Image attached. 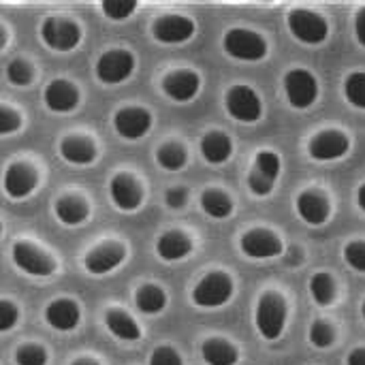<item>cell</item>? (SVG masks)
<instances>
[{
    "instance_id": "60d3db41",
    "label": "cell",
    "mask_w": 365,
    "mask_h": 365,
    "mask_svg": "<svg viewBox=\"0 0 365 365\" xmlns=\"http://www.w3.org/2000/svg\"><path fill=\"white\" fill-rule=\"evenodd\" d=\"M15 323H17V308L11 302L2 299L0 302V331H9Z\"/></svg>"
},
{
    "instance_id": "52a82bcc",
    "label": "cell",
    "mask_w": 365,
    "mask_h": 365,
    "mask_svg": "<svg viewBox=\"0 0 365 365\" xmlns=\"http://www.w3.org/2000/svg\"><path fill=\"white\" fill-rule=\"evenodd\" d=\"M135 71V58L124 49H111L96 62V77L103 83H122Z\"/></svg>"
},
{
    "instance_id": "7402d4cb",
    "label": "cell",
    "mask_w": 365,
    "mask_h": 365,
    "mask_svg": "<svg viewBox=\"0 0 365 365\" xmlns=\"http://www.w3.org/2000/svg\"><path fill=\"white\" fill-rule=\"evenodd\" d=\"M60 154L73 165H90L96 158V148L86 137H64L60 143Z\"/></svg>"
},
{
    "instance_id": "f546056e",
    "label": "cell",
    "mask_w": 365,
    "mask_h": 365,
    "mask_svg": "<svg viewBox=\"0 0 365 365\" xmlns=\"http://www.w3.org/2000/svg\"><path fill=\"white\" fill-rule=\"evenodd\" d=\"M156 160L167 171H178L186 165V152L178 143H165L156 152Z\"/></svg>"
},
{
    "instance_id": "ac0fdd59",
    "label": "cell",
    "mask_w": 365,
    "mask_h": 365,
    "mask_svg": "<svg viewBox=\"0 0 365 365\" xmlns=\"http://www.w3.org/2000/svg\"><path fill=\"white\" fill-rule=\"evenodd\" d=\"M81 312L73 299H56L45 308V321L58 331H73L79 325Z\"/></svg>"
},
{
    "instance_id": "f6af8a7d",
    "label": "cell",
    "mask_w": 365,
    "mask_h": 365,
    "mask_svg": "<svg viewBox=\"0 0 365 365\" xmlns=\"http://www.w3.org/2000/svg\"><path fill=\"white\" fill-rule=\"evenodd\" d=\"M284 263H287V265H297V263H302V252H299L297 248H293V250L289 252V257L284 259Z\"/></svg>"
},
{
    "instance_id": "30bf717a",
    "label": "cell",
    "mask_w": 365,
    "mask_h": 365,
    "mask_svg": "<svg viewBox=\"0 0 365 365\" xmlns=\"http://www.w3.org/2000/svg\"><path fill=\"white\" fill-rule=\"evenodd\" d=\"M113 126L124 139L135 141V139H141L150 130L152 115H150V111H145L141 107H126L113 115Z\"/></svg>"
},
{
    "instance_id": "44dd1931",
    "label": "cell",
    "mask_w": 365,
    "mask_h": 365,
    "mask_svg": "<svg viewBox=\"0 0 365 365\" xmlns=\"http://www.w3.org/2000/svg\"><path fill=\"white\" fill-rule=\"evenodd\" d=\"M192 250V242L182 231H167L156 242V252L165 261H180Z\"/></svg>"
},
{
    "instance_id": "7c38bea8",
    "label": "cell",
    "mask_w": 365,
    "mask_h": 365,
    "mask_svg": "<svg viewBox=\"0 0 365 365\" xmlns=\"http://www.w3.org/2000/svg\"><path fill=\"white\" fill-rule=\"evenodd\" d=\"M154 36L160 43H184L195 34V21L182 15H163L154 21Z\"/></svg>"
},
{
    "instance_id": "6da1fadb",
    "label": "cell",
    "mask_w": 365,
    "mask_h": 365,
    "mask_svg": "<svg viewBox=\"0 0 365 365\" xmlns=\"http://www.w3.org/2000/svg\"><path fill=\"white\" fill-rule=\"evenodd\" d=\"M287 325V302L276 293H265L257 304V329L259 334L274 342L284 334Z\"/></svg>"
},
{
    "instance_id": "d6a6232c",
    "label": "cell",
    "mask_w": 365,
    "mask_h": 365,
    "mask_svg": "<svg viewBox=\"0 0 365 365\" xmlns=\"http://www.w3.org/2000/svg\"><path fill=\"white\" fill-rule=\"evenodd\" d=\"M137 9L135 0H105L103 2V11L109 19H126L133 11Z\"/></svg>"
},
{
    "instance_id": "f1b7e54d",
    "label": "cell",
    "mask_w": 365,
    "mask_h": 365,
    "mask_svg": "<svg viewBox=\"0 0 365 365\" xmlns=\"http://www.w3.org/2000/svg\"><path fill=\"white\" fill-rule=\"evenodd\" d=\"M310 293H312V299L319 304V306H329L336 297V284L331 280L329 274H314L312 280H310Z\"/></svg>"
},
{
    "instance_id": "4dcf8cb0",
    "label": "cell",
    "mask_w": 365,
    "mask_h": 365,
    "mask_svg": "<svg viewBox=\"0 0 365 365\" xmlns=\"http://www.w3.org/2000/svg\"><path fill=\"white\" fill-rule=\"evenodd\" d=\"M344 94L351 105L365 109V73H351L344 81Z\"/></svg>"
},
{
    "instance_id": "d4e9b609",
    "label": "cell",
    "mask_w": 365,
    "mask_h": 365,
    "mask_svg": "<svg viewBox=\"0 0 365 365\" xmlns=\"http://www.w3.org/2000/svg\"><path fill=\"white\" fill-rule=\"evenodd\" d=\"M105 325H107V329H109L115 338L126 340V342H135V340H139V336H141L137 323H135L126 312H122V310H109V312H107V319H105Z\"/></svg>"
},
{
    "instance_id": "5bb4252c",
    "label": "cell",
    "mask_w": 365,
    "mask_h": 365,
    "mask_svg": "<svg viewBox=\"0 0 365 365\" xmlns=\"http://www.w3.org/2000/svg\"><path fill=\"white\" fill-rule=\"evenodd\" d=\"M109 195H111V201L115 203V207H120L124 212L137 210L141 205V199H143L141 186L137 184V180H133L126 173L113 175V180L109 184Z\"/></svg>"
},
{
    "instance_id": "8992f818",
    "label": "cell",
    "mask_w": 365,
    "mask_h": 365,
    "mask_svg": "<svg viewBox=\"0 0 365 365\" xmlns=\"http://www.w3.org/2000/svg\"><path fill=\"white\" fill-rule=\"evenodd\" d=\"M284 90L293 107L308 109L319 96V81L304 68H293L284 75Z\"/></svg>"
},
{
    "instance_id": "c3c4849f",
    "label": "cell",
    "mask_w": 365,
    "mask_h": 365,
    "mask_svg": "<svg viewBox=\"0 0 365 365\" xmlns=\"http://www.w3.org/2000/svg\"><path fill=\"white\" fill-rule=\"evenodd\" d=\"M361 314H364V321H365V299H364V306H361Z\"/></svg>"
},
{
    "instance_id": "5b68a950",
    "label": "cell",
    "mask_w": 365,
    "mask_h": 365,
    "mask_svg": "<svg viewBox=\"0 0 365 365\" xmlns=\"http://www.w3.org/2000/svg\"><path fill=\"white\" fill-rule=\"evenodd\" d=\"M41 36L47 47L58 49V51H71L79 45L81 41V30L75 21L71 19H60V17H47L41 26Z\"/></svg>"
},
{
    "instance_id": "4fadbf2b",
    "label": "cell",
    "mask_w": 365,
    "mask_h": 365,
    "mask_svg": "<svg viewBox=\"0 0 365 365\" xmlns=\"http://www.w3.org/2000/svg\"><path fill=\"white\" fill-rule=\"evenodd\" d=\"M13 263L30 276H49L56 269L53 261L45 252H41L38 248H34L30 244L13 246Z\"/></svg>"
},
{
    "instance_id": "1f68e13d",
    "label": "cell",
    "mask_w": 365,
    "mask_h": 365,
    "mask_svg": "<svg viewBox=\"0 0 365 365\" xmlns=\"http://www.w3.org/2000/svg\"><path fill=\"white\" fill-rule=\"evenodd\" d=\"M252 169H257V171H259L261 175H265L267 180L276 182L278 175H280L282 163H280L278 154H274V152H269V150H263V152L257 154V160H255V167H252Z\"/></svg>"
},
{
    "instance_id": "277c9868",
    "label": "cell",
    "mask_w": 365,
    "mask_h": 365,
    "mask_svg": "<svg viewBox=\"0 0 365 365\" xmlns=\"http://www.w3.org/2000/svg\"><path fill=\"white\" fill-rule=\"evenodd\" d=\"M289 28L293 36L308 45H319L327 38V24L325 19L308 9H295L289 13Z\"/></svg>"
},
{
    "instance_id": "d6986e66",
    "label": "cell",
    "mask_w": 365,
    "mask_h": 365,
    "mask_svg": "<svg viewBox=\"0 0 365 365\" xmlns=\"http://www.w3.org/2000/svg\"><path fill=\"white\" fill-rule=\"evenodd\" d=\"M124 248L118 246V244H105V246H98L94 248L88 257H86V269L90 274H109L113 272L122 261H124Z\"/></svg>"
},
{
    "instance_id": "7a4b0ae2",
    "label": "cell",
    "mask_w": 365,
    "mask_h": 365,
    "mask_svg": "<svg viewBox=\"0 0 365 365\" xmlns=\"http://www.w3.org/2000/svg\"><path fill=\"white\" fill-rule=\"evenodd\" d=\"M225 51L231 58L257 62L267 56V43L261 34L246 28H233L225 34Z\"/></svg>"
},
{
    "instance_id": "e575fe53",
    "label": "cell",
    "mask_w": 365,
    "mask_h": 365,
    "mask_svg": "<svg viewBox=\"0 0 365 365\" xmlns=\"http://www.w3.org/2000/svg\"><path fill=\"white\" fill-rule=\"evenodd\" d=\"M15 361L17 365H47V353L36 344H28L15 353Z\"/></svg>"
},
{
    "instance_id": "83f0119b",
    "label": "cell",
    "mask_w": 365,
    "mask_h": 365,
    "mask_svg": "<svg viewBox=\"0 0 365 365\" xmlns=\"http://www.w3.org/2000/svg\"><path fill=\"white\" fill-rule=\"evenodd\" d=\"M135 302L143 314H158L167 306V295L163 293V289H158L154 284H145L137 291Z\"/></svg>"
},
{
    "instance_id": "4316f807",
    "label": "cell",
    "mask_w": 365,
    "mask_h": 365,
    "mask_svg": "<svg viewBox=\"0 0 365 365\" xmlns=\"http://www.w3.org/2000/svg\"><path fill=\"white\" fill-rule=\"evenodd\" d=\"M201 207L207 216L216 218V220H222V218H229L231 212H233V201L220 192V190H205L201 195Z\"/></svg>"
},
{
    "instance_id": "603a6c76",
    "label": "cell",
    "mask_w": 365,
    "mask_h": 365,
    "mask_svg": "<svg viewBox=\"0 0 365 365\" xmlns=\"http://www.w3.org/2000/svg\"><path fill=\"white\" fill-rule=\"evenodd\" d=\"M231 152H233V143L220 130H212L201 139V154L212 165H220V163L229 160Z\"/></svg>"
},
{
    "instance_id": "b9f144b4",
    "label": "cell",
    "mask_w": 365,
    "mask_h": 365,
    "mask_svg": "<svg viewBox=\"0 0 365 365\" xmlns=\"http://www.w3.org/2000/svg\"><path fill=\"white\" fill-rule=\"evenodd\" d=\"M186 197H188L186 188H182V186H175V188H169V190H167V195H165V201H167V205H169V207H173V210H180V207H184V203H186Z\"/></svg>"
},
{
    "instance_id": "ee69618b",
    "label": "cell",
    "mask_w": 365,
    "mask_h": 365,
    "mask_svg": "<svg viewBox=\"0 0 365 365\" xmlns=\"http://www.w3.org/2000/svg\"><path fill=\"white\" fill-rule=\"evenodd\" d=\"M346 365H365V349H355V351L349 355Z\"/></svg>"
},
{
    "instance_id": "9c48e42d",
    "label": "cell",
    "mask_w": 365,
    "mask_h": 365,
    "mask_svg": "<svg viewBox=\"0 0 365 365\" xmlns=\"http://www.w3.org/2000/svg\"><path fill=\"white\" fill-rule=\"evenodd\" d=\"M240 246L244 255L250 259H269L282 252V242L278 240V235H274L267 229H252L244 233L240 240Z\"/></svg>"
},
{
    "instance_id": "8d00e7d4",
    "label": "cell",
    "mask_w": 365,
    "mask_h": 365,
    "mask_svg": "<svg viewBox=\"0 0 365 365\" xmlns=\"http://www.w3.org/2000/svg\"><path fill=\"white\" fill-rule=\"evenodd\" d=\"M344 259L353 269L365 272V242H351L344 248Z\"/></svg>"
},
{
    "instance_id": "2e32d148",
    "label": "cell",
    "mask_w": 365,
    "mask_h": 365,
    "mask_svg": "<svg viewBox=\"0 0 365 365\" xmlns=\"http://www.w3.org/2000/svg\"><path fill=\"white\" fill-rule=\"evenodd\" d=\"M163 88H165V94L169 98H173L178 103H186V101H192L199 94L201 79L192 71H178V73H171V75L165 77Z\"/></svg>"
},
{
    "instance_id": "bcb514c9",
    "label": "cell",
    "mask_w": 365,
    "mask_h": 365,
    "mask_svg": "<svg viewBox=\"0 0 365 365\" xmlns=\"http://www.w3.org/2000/svg\"><path fill=\"white\" fill-rule=\"evenodd\" d=\"M357 199H359V205H361V210L365 212V184L359 188V195H357Z\"/></svg>"
},
{
    "instance_id": "d590c367",
    "label": "cell",
    "mask_w": 365,
    "mask_h": 365,
    "mask_svg": "<svg viewBox=\"0 0 365 365\" xmlns=\"http://www.w3.org/2000/svg\"><path fill=\"white\" fill-rule=\"evenodd\" d=\"M310 342L317 349H329L334 344V329H331V325L325 323V321H317L310 327Z\"/></svg>"
},
{
    "instance_id": "ba28073f",
    "label": "cell",
    "mask_w": 365,
    "mask_h": 365,
    "mask_svg": "<svg viewBox=\"0 0 365 365\" xmlns=\"http://www.w3.org/2000/svg\"><path fill=\"white\" fill-rule=\"evenodd\" d=\"M227 111L240 122H257L261 118V98L248 86H233L225 98Z\"/></svg>"
},
{
    "instance_id": "ffe728a7",
    "label": "cell",
    "mask_w": 365,
    "mask_h": 365,
    "mask_svg": "<svg viewBox=\"0 0 365 365\" xmlns=\"http://www.w3.org/2000/svg\"><path fill=\"white\" fill-rule=\"evenodd\" d=\"M297 214L302 216V220H306L308 225H323L329 218V203L323 195L314 192V190H306L297 197Z\"/></svg>"
},
{
    "instance_id": "7bdbcfd3",
    "label": "cell",
    "mask_w": 365,
    "mask_h": 365,
    "mask_svg": "<svg viewBox=\"0 0 365 365\" xmlns=\"http://www.w3.org/2000/svg\"><path fill=\"white\" fill-rule=\"evenodd\" d=\"M355 32H357V38L359 43L365 47V6L357 13V19H355Z\"/></svg>"
},
{
    "instance_id": "484cf974",
    "label": "cell",
    "mask_w": 365,
    "mask_h": 365,
    "mask_svg": "<svg viewBox=\"0 0 365 365\" xmlns=\"http://www.w3.org/2000/svg\"><path fill=\"white\" fill-rule=\"evenodd\" d=\"M56 216L64 225H79L88 218V205L79 197H62L56 201Z\"/></svg>"
},
{
    "instance_id": "8fae6325",
    "label": "cell",
    "mask_w": 365,
    "mask_h": 365,
    "mask_svg": "<svg viewBox=\"0 0 365 365\" xmlns=\"http://www.w3.org/2000/svg\"><path fill=\"white\" fill-rule=\"evenodd\" d=\"M351 150V141L340 130H323L310 141V156L314 160H336Z\"/></svg>"
},
{
    "instance_id": "3957f363",
    "label": "cell",
    "mask_w": 365,
    "mask_h": 365,
    "mask_svg": "<svg viewBox=\"0 0 365 365\" xmlns=\"http://www.w3.org/2000/svg\"><path fill=\"white\" fill-rule=\"evenodd\" d=\"M233 297V282L222 272H212L199 280L192 291V302L199 308H218Z\"/></svg>"
},
{
    "instance_id": "7dc6e473",
    "label": "cell",
    "mask_w": 365,
    "mask_h": 365,
    "mask_svg": "<svg viewBox=\"0 0 365 365\" xmlns=\"http://www.w3.org/2000/svg\"><path fill=\"white\" fill-rule=\"evenodd\" d=\"M73 365H98V364H94V361H90V359H77L75 364Z\"/></svg>"
},
{
    "instance_id": "74e56055",
    "label": "cell",
    "mask_w": 365,
    "mask_h": 365,
    "mask_svg": "<svg viewBox=\"0 0 365 365\" xmlns=\"http://www.w3.org/2000/svg\"><path fill=\"white\" fill-rule=\"evenodd\" d=\"M248 186H250V190H252L257 197H267V195L274 190V182L267 180L265 175H261L257 169L250 171V175H248Z\"/></svg>"
},
{
    "instance_id": "836d02e7",
    "label": "cell",
    "mask_w": 365,
    "mask_h": 365,
    "mask_svg": "<svg viewBox=\"0 0 365 365\" xmlns=\"http://www.w3.org/2000/svg\"><path fill=\"white\" fill-rule=\"evenodd\" d=\"M6 77L15 86H28L32 81V66L26 60H13L6 66Z\"/></svg>"
},
{
    "instance_id": "f35d334b",
    "label": "cell",
    "mask_w": 365,
    "mask_h": 365,
    "mask_svg": "<svg viewBox=\"0 0 365 365\" xmlns=\"http://www.w3.org/2000/svg\"><path fill=\"white\" fill-rule=\"evenodd\" d=\"M148 365H184L182 357L178 355V351L169 349V346H160L152 353L150 364Z\"/></svg>"
},
{
    "instance_id": "ab89813d",
    "label": "cell",
    "mask_w": 365,
    "mask_h": 365,
    "mask_svg": "<svg viewBox=\"0 0 365 365\" xmlns=\"http://www.w3.org/2000/svg\"><path fill=\"white\" fill-rule=\"evenodd\" d=\"M19 126H21L19 115H17L13 109H9L6 105H2V107H0V135H11V133L17 130Z\"/></svg>"
},
{
    "instance_id": "cb8c5ba5",
    "label": "cell",
    "mask_w": 365,
    "mask_h": 365,
    "mask_svg": "<svg viewBox=\"0 0 365 365\" xmlns=\"http://www.w3.org/2000/svg\"><path fill=\"white\" fill-rule=\"evenodd\" d=\"M201 355L207 365H235L240 359L235 346H231L227 340H220V338L205 340L201 346Z\"/></svg>"
},
{
    "instance_id": "9a60e30c",
    "label": "cell",
    "mask_w": 365,
    "mask_h": 365,
    "mask_svg": "<svg viewBox=\"0 0 365 365\" xmlns=\"http://www.w3.org/2000/svg\"><path fill=\"white\" fill-rule=\"evenodd\" d=\"M43 98H45V105L56 111V113H66V111H73L79 103V92L77 88L66 81V79H53L47 83L45 92H43Z\"/></svg>"
},
{
    "instance_id": "e0dca14e",
    "label": "cell",
    "mask_w": 365,
    "mask_h": 365,
    "mask_svg": "<svg viewBox=\"0 0 365 365\" xmlns=\"http://www.w3.org/2000/svg\"><path fill=\"white\" fill-rule=\"evenodd\" d=\"M36 188V171L30 165L15 163L4 171V190L11 199H24Z\"/></svg>"
}]
</instances>
